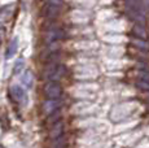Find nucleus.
Instances as JSON below:
<instances>
[{
    "mask_svg": "<svg viewBox=\"0 0 149 148\" xmlns=\"http://www.w3.org/2000/svg\"><path fill=\"white\" fill-rule=\"evenodd\" d=\"M44 94L51 100H58V98L62 94V89L57 82H49V83L44 87Z\"/></svg>",
    "mask_w": 149,
    "mask_h": 148,
    "instance_id": "nucleus-1",
    "label": "nucleus"
},
{
    "mask_svg": "<svg viewBox=\"0 0 149 148\" xmlns=\"http://www.w3.org/2000/svg\"><path fill=\"white\" fill-rule=\"evenodd\" d=\"M9 92H10V96L13 98V100H16L17 103H19L22 105H25L27 103V94L21 86L13 84V86L9 89Z\"/></svg>",
    "mask_w": 149,
    "mask_h": 148,
    "instance_id": "nucleus-2",
    "label": "nucleus"
},
{
    "mask_svg": "<svg viewBox=\"0 0 149 148\" xmlns=\"http://www.w3.org/2000/svg\"><path fill=\"white\" fill-rule=\"evenodd\" d=\"M60 105H61V103H60L58 100H51V99H48V100L43 104V112L47 116H51L52 113H54L58 109Z\"/></svg>",
    "mask_w": 149,
    "mask_h": 148,
    "instance_id": "nucleus-3",
    "label": "nucleus"
},
{
    "mask_svg": "<svg viewBox=\"0 0 149 148\" xmlns=\"http://www.w3.org/2000/svg\"><path fill=\"white\" fill-rule=\"evenodd\" d=\"M62 38H64V31L61 29H52L47 33L45 40H47V43H53V42H57Z\"/></svg>",
    "mask_w": 149,
    "mask_h": 148,
    "instance_id": "nucleus-4",
    "label": "nucleus"
},
{
    "mask_svg": "<svg viewBox=\"0 0 149 148\" xmlns=\"http://www.w3.org/2000/svg\"><path fill=\"white\" fill-rule=\"evenodd\" d=\"M62 133H64V124L61 121H57L56 124L52 125L49 130V136L53 139H57V138H61L62 136Z\"/></svg>",
    "mask_w": 149,
    "mask_h": 148,
    "instance_id": "nucleus-5",
    "label": "nucleus"
},
{
    "mask_svg": "<svg viewBox=\"0 0 149 148\" xmlns=\"http://www.w3.org/2000/svg\"><path fill=\"white\" fill-rule=\"evenodd\" d=\"M17 48H18V39L13 38L12 40H10L9 45H8V50H7V52H5V57H7V59H12L13 56L16 55Z\"/></svg>",
    "mask_w": 149,
    "mask_h": 148,
    "instance_id": "nucleus-6",
    "label": "nucleus"
},
{
    "mask_svg": "<svg viewBox=\"0 0 149 148\" xmlns=\"http://www.w3.org/2000/svg\"><path fill=\"white\" fill-rule=\"evenodd\" d=\"M21 81H22V83H24L25 86L27 87V89H29V87H31V86H33V83H34V75H33V73L29 72V70H25V73H24V75H22Z\"/></svg>",
    "mask_w": 149,
    "mask_h": 148,
    "instance_id": "nucleus-7",
    "label": "nucleus"
},
{
    "mask_svg": "<svg viewBox=\"0 0 149 148\" xmlns=\"http://www.w3.org/2000/svg\"><path fill=\"white\" fill-rule=\"evenodd\" d=\"M58 10H60V7H54V5L48 4L47 7H45V9H44V13H45V16L47 17H53V16H56L57 13H58Z\"/></svg>",
    "mask_w": 149,
    "mask_h": 148,
    "instance_id": "nucleus-8",
    "label": "nucleus"
},
{
    "mask_svg": "<svg viewBox=\"0 0 149 148\" xmlns=\"http://www.w3.org/2000/svg\"><path fill=\"white\" fill-rule=\"evenodd\" d=\"M132 33H134V35H135V36L143 39V40H145V39L148 38L147 33H145V30L143 29L141 26H135V27H134V30H132Z\"/></svg>",
    "mask_w": 149,
    "mask_h": 148,
    "instance_id": "nucleus-9",
    "label": "nucleus"
},
{
    "mask_svg": "<svg viewBox=\"0 0 149 148\" xmlns=\"http://www.w3.org/2000/svg\"><path fill=\"white\" fill-rule=\"evenodd\" d=\"M51 148H65V138H64V135H62L61 138L54 139Z\"/></svg>",
    "mask_w": 149,
    "mask_h": 148,
    "instance_id": "nucleus-10",
    "label": "nucleus"
},
{
    "mask_svg": "<svg viewBox=\"0 0 149 148\" xmlns=\"http://www.w3.org/2000/svg\"><path fill=\"white\" fill-rule=\"evenodd\" d=\"M24 68H25L24 60H22V59L17 60L16 64H14V70H13V73H14V74H18L19 72H21V70H24Z\"/></svg>",
    "mask_w": 149,
    "mask_h": 148,
    "instance_id": "nucleus-11",
    "label": "nucleus"
},
{
    "mask_svg": "<svg viewBox=\"0 0 149 148\" xmlns=\"http://www.w3.org/2000/svg\"><path fill=\"white\" fill-rule=\"evenodd\" d=\"M136 86L139 87L140 90H143V91H147V92H149V83L148 82H143V81H139L136 83Z\"/></svg>",
    "mask_w": 149,
    "mask_h": 148,
    "instance_id": "nucleus-12",
    "label": "nucleus"
},
{
    "mask_svg": "<svg viewBox=\"0 0 149 148\" xmlns=\"http://www.w3.org/2000/svg\"><path fill=\"white\" fill-rule=\"evenodd\" d=\"M139 77H140V81H143V82H148L149 83V73H139Z\"/></svg>",
    "mask_w": 149,
    "mask_h": 148,
    "instance_id": "nucleus-13",
    "label": "nucleus"
},
{
    "mask_svg": "<svg viewBox=\"0 0 149 148\" xmlns=\"http://www.w3.org/2000/svg\"><path fill=\"white\" fill-rule=\"evenodd\" d=\"M62 3V0H48V4L54 5V7H60Z\"/></svg>",
    "mask_w": 149,
    "mask_h": 148,
    "instance_id": "nucleus-14",
    "label": "nucleus"
},
{
    "mask_svg": "<svg viewBox=\"0 0 149 148\" xmlns=\"http://www.w3.org/2000/svg\"><path fill=\"white\" fill-rule=\"evenodd\" d=\"M0 148H4V147H3V146H0Z\"/></svg>",
    "mask_w": 149,
    "mask_h": 148,
    "instance_id": "nucleus-15",
    "label": "nucleus"
}]
</instances>
